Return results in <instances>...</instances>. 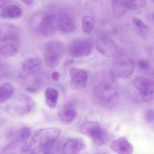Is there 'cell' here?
<instances>
[{
	"instance_id": "cell-1",
	"label": "cell",
	"mask_w": 154,
	"mask_h": 154,
	"mask_svg": "<svg viewBox=\"0 0 154 154\" xmlns=\"http://www.w3.org/2000/svg\"><path fill=\"white\" fill-rule=\"evenodd\" d=\"M20 46V34L18 28L11 24L1 27L0 52L4 58L14 56L17 54Z\"/></svg>"
},
{
	"instance_id": "cell-2",
	"label": "cell",
	"mask_w": 154,
	"mask_h": 154,
	"mask_svg": "<svg viewBox=\"0 0 154 154\" xmlns=\"http://www.w3.org/2000/svg\"><path fill=\"white\" fill-rule=\"evenodd\" d=\"M29 23L35 33L45 37L54 35L58 29V16L52 12L44 11L37 13L32 17Z\"/></svg>"
},
{
	"instance_id": "cell-3",
	"label": "cell",
	"mask_w": 154,
	"mask_h": 154,
	"mask_svg": "<svg viewBox=\"0 0 154 154\" xmlns=\"http://www.w3.org/2000/svg\"><path fill=\"white\" fill-rule=\"evenodd\" d=\"M61 130L58 128L48 127L39 129L34 133L29 147L33 154H39L58 140Z\"/></svg>"
},
{
	"instance_id": "cell-4",
	"label": "cell",
	"mask_w": 154,
	"mask_h": 154,
	"mask_svg": "<svg viewBox=\"0 0 154 154\" xmlns=\"http://www.w3.org/2000/svg\"><path fill=\"white\" fill-rule=\"evenodd\" d=\"M92 97L94 101L99 105L107 108L113 107L119 100L118 88L112 83H100L94 89Z\"/></svg>"
},
{
	"instance_id": "cell-5",
	"label": "cell",
	"mask_w": 154,
	"mask_h": 154,
	"mask_svg": "<svg viewBox=\"0 0 154 154\" xmlns=\"http://www.w3.org/2000/svg\"><path fill=\"white\" fill-rule=\"evenodd\" d=\"M65 47L60 40H52L47 43L43 48L45 63L49 68H56L64 54Z\"/></svg>"
},
{
	"instance_id": "cell-6",
	"label": "cell",
	"mask_w": 154,
	"mask_h": 154,
	"mask_svg": "<svg viewBox=\"0 0 154 154\" xmlns=\"http://www.w3.org/2000/svg\"><path fill=\"white\" fill-rule=\"evenodd\" d=\"M35 107V103L27 95L20 94L7 104V113L14 117H22L31 112Z\"/></svg>"
},
{
	"instance_id": "cell-7",
	"label": "cell",
	"mask_w": 154,
	"mask_h": 154,
	"mask_svg": "<svg viewBox=\"0 0 154 154\" xmlns=\"http://www.w3.org/2000/svg\"><path fill=\"white\" fill-rule=\"evenodd\" d=\"M80 132L91 139L94 145L103 146L109 141V136L107 132L102 128L99 122L90 121L81 125Z\"/></svg>"
},
{
	"instance_id": "cell-8",
	"label": "cell",
	"mask_w": 154,
	"mask_h": 154,
	"mask_svg": "<svg viewBox=\"0 0 154 154\" xmlns=\"http://www.w3.org/2000/svg\"><path fill=\"white\" fill-rule=\"evenodd\" d=\"M133 85L138 91L140 100L149 102L154 100V81L146 77L140 76L135 78Z\"/></svg>"
},
{
	"instance_id": "cell-9",
	"label": "cell",
	"mask_w": 154,
	"mask_h": 154,
	"mask_svg": "<svg viewBox=\"0 0 154 154\" xmlns=\"http://www.w3.org/2000/svg\"><path fill=\"white\" fill-rule=\"evenodd\" d=\"M135 67V62L131 58H119L114 63L111 74L113 77L126 79L133 73Z\"/></svg>"
},
{
	"instance_id": "cell-10",
	"label": "cell",
	"mask_w": 154,
	"mask_h": 154,
	"mask_svg": "<svg viewBox=\"0 0 154 154\" xmlns=\"http://www.w3.org/2000/svg\"><path fill=\"white\" fill-rule=\"evenodd\" d=\"M92 49V44L90 40L77 38L70 43L68 50L69 54L72 57H82L89 56Z\"/></svg>"
},
{
	"instance_id": "cell-11",
	"label": "cell",
	"mask_w": 154,
	"mask_h": 154,
	"mask_svg": "<svg viewBox=\"0 0 154 154\" xmlns=\"http://www.w3.org/2000/svg\"><path fill=\"white\" fill-rule=\"evenodd\" d=\"M5 135L11 142L16 140L26 141L31 136V130L26 125L18 124L7 129Z\"/></svg>"
},
{
	"instance_id": "cell-12",
	"label": "cell",
	"mask_w": 154,
	"mask_h": 154,
	"mask_svg": "<svg viewBox=\"0 0 154 154\" xmlns=\"http://www.w3.org/2000/svg\"><path fill=\"white\" fill-rule=\"evenodd\" d=\"M69 75L70 84L73 88L79 90L86 86L88 74L85 70L76 67H72L69 70Z\"/></svg>"
},
{
	"instance_id": "cell-13",
	"label": "cell",
	"mask_w": 154,
	"mask_h": 154,
	"mask_svg": "<svg viewBox=\"0 0 154 154\" xmlns=\"http://www.w3.org/2000/svg\"><path fill=\"white\" fill-rule=\"evenodd\" d=\"M96 45L100 54L108 57L115 55L118 52L117 44L112 38L108 37L100 38L96 41Z\"/></svg>"
},
{
	"instance_id": "cell-14",
	"label": "cell",
	"mask_w": 154,
	"mask_h": 154,
	"mask_svg": "<svg viewBox=\"0 0 154 154\" xmlns=\"http://www.w3.org/2000/svg\"><path fill=\"white\" fill-rule=\"evenodd\" d=\"M1 154H33L26 141H11L3 147Z\"/></svg>"
},
{
	"instance_id": "cell-15",
	"label": "cell",
	"mask_w": 154,
	"mask_h": 154,
	"mask_svg": "<svg viewBox=\"0 0 154 154\" xmlns=\"http://www.w3.org/2000/svg\"><path fill=\"white\" fill-rule=\"evenodd\" d=\"M58 29L64 33L68 34L75 29V22L72 14L67 11H61L58 16Z\"/></svg>"
},
{
	"instance_id": "cell-16",
	"label": "cell",
	"mask_w": 154,
	"mask_h": 154,
	"mask_svg": "<svg viewBox=\"0 0 154 154\" xmlns=\"http://www.w3.org/2000/svg\"><path fill=\"white\" fill-rule=\"evenodd\" d=\"M41 66L42 62L38 57L27 58L21 65L22 75L26 76L34 75L40 71Z\"/></svg>"
},
{
	"instance_id": "cell-17",
	"label": "cell",
	"mask_w": 154,
	"mask_h": 154,
	"mask_svg": "<svg viewBox=\"0 0 154 154\" xmlns=\"http://www.w3.org/2000/svg\"><path fill=\"white\" fill-rule=\"evenodd\" d=\"M85 147V142L82 139L79 138L70 139L66 141L63 145V154H78Z\"/></svg>"
},
{
	"instance_id": "cell-18",
	"label": "cell",
	"mask_w": 154,
	"mask_h": 154,
	"mask_svg": "<svg viewBox=\"0 0 154 154\" xmlns=\"http://www.w3.org/2000/svg\"><path fill=\"white\" fill-rule=\"evenodd\" d=\"M4 4L1 3V18L3 19H14L18 18L22 16V10L19 6L11 4L6 5L5 2L2 1Z\"/></svg>"
},
{
	"instance_id": "cell-19",
	"label": "cell",
	"mask_w": 154,
	"mask_h": 154,
	"mask_svg": "<svg viewBox=\"0 0 154 154\" xmlns=\"http://www.w3.org/2000/svg\"><path fill=\"white\" fill-rule=\"evenodd\" d=\"M110 148L118 154H133V146L125 137L112 141Z\"/></svg>"
},
{
	"instance_id": "cell-20",
	"label": "cell",
	"mask_w": 154,
	"mask_h": 154,
	"mask_svg": "<svg viewBox=\"0 0 154 154\" xmlns=\"http://www.w3.org/2000/svg\"><path fill=\"white\" fill-rule=\"evenodd\" d=\"M76 114V111L73 105L70 103H66L59 110L58 119L62 123L69 124L75 119Z\"/></svg>"
},
{
	"instance_id": "cell-21",
	"label": "cell",
	"mask_w": 154,
	"mask_h": 154,
	"mask_svg": "<svg viewBox=\"0 0 154 154\" xmlns=\"http://www.w3.org/2000/svg\"><path fill=\"white\" fill-rule=\"evenodd\" d=\"M47 105L50 109H54L57 105L59 92L55 88L48 87L45 92Z\"/></svg>"
},
{
	"instance_id": "cell-22",
	"label": "cell",
	"mask_w": 154,
	"mask_h": 154,
	"mask_svg": "<svg viewBox=\"0 0 154 154\" xmlns=\"http://www.w3.org/2000/svg\"><path fill=\"white\" fill-rule=\"evenodd\" d=\"M112 6L113 14L118 18H121L125 16L128 11L126 0L112 1Z\"/></svg>"
},
{
	"instance_id": "cell-23",
	"label": "cell",
	"mask_w": 154,
	"mask_h": 154,
	"mask_svg": "<svg viewBox=\"0 0 154 154\" xmlns=\"http://www.w3.org/2000/svg\"><path fill=\"white\" fill-rule=\"evenodd\" d=\"M14 88L10 83H4L0 86V103L6 102L13 95Z\"/></svg>"
},
{
	"instance_id": "cell-24",
	"label": "cell",
	"mask_w": 154,
	"mask_h": 154,
	"mask_svg": "<svg viewBox=\"0 0 154 154\" xmlns=\"http://www.w3.org/2000/svg\"><path fill=\"white\" fill-rule=\"evenodd\" d=\"M95 20L92 16H85L83 17L82 21V31L86 34L91 33L94 26Z\"/></svg>"
},
{
	"instance_id": "cell-25",
	"label": "cell",
	"mask_w": 154,
	"mask_h": 154,
	"mask_svg": "<svg viewBox=\"0 0 154 154\" xmlns=\"http://www.w3.org/2000/svg\"><path fill=\"white\" fill-rule=\"evenodd\" d=\"M132 23L136 26L139 33L142 36H145L149 30L148 26L140 19L134 17L132 19Z\"/></svg>"
},
{
	"instance_id": "cell-26",
	"label": "cell",
	"mask_w": 154,
	"mask_h": 154,
	"mask_svg": "<svg viewBox=\"0 0 154 154\" xmlns=\"http://www.w3.org/2000/svg\"><path fill=\"white\" fill-rule=\"evenodd\" d=\"M43 154H63V146H61L59 142L57 140L48 147L44 150Z\"/></svg>"
},
{
	"instance_id": "cell-27",
	"label": "cell",
	"mask_w": 154,
	"mask_h": 154,
	"mask_svg": "<svg viewBox=\"0 0 154 154\" xmlns=\"http://www.w3.org/2000/svg\"><path fill=\"white\" fill-rule=\"evenodd\" d=\"M126 1L128 10H135L144 8L146 5V1L142 0Z\"/></svg>"
},
{
	"instance_id": "cell-28",
	"label": "cell",
	"mask_w": 154,
	"mask_h": 154,
	"mask_svg": "<svg viewBox=\"0 0 154 154\" xmlns=\"http://www.w3.org/2000/svg\"><path fill=\"white\" fill-rule=\"evenodd\" d=\"M150 63L146 60H140L138 62V66L142 71H149L150 67Z\"/></svg>"
},
{
	"instance_id": "cell-29",
	"label": "cell",
	"mask_w": 154,
	"mask_h": 154,
	"mask_svg": "<svg viewBox=\"0 0 154 154\" xmlns=\"http://www.w3.org/2000/svg\"><path fill=\"white\" fill-rule=\"evenodd\" d=\"M145 120L147 122H154V111L152 109H148L145 113Z\"/></svg>"
},
{
	"instance_id": "cell-30",
	"label": "cell",
	"mask_w": 154,
	"mask_h": 154,
	"mask_svg": "<svg viewBox=\"0 0 154 154\" xmlns=\"http://www.w3.org/2000/svg\"><path fill=\"white\" fill-rule=\"evenodd\" d=\"M51 76H52V79L55 81H58L60 77V74L57 71H54V72H52L51 74Z\"/></svg>"
},
{
	"instance_id": "cell-31",
	"label": "cell",
	"mask_w": 154,
	"mask_h": 154,
	"mask_svg": "<svg viewBox=\"0 0 154 154\" xmlns=\"http://www.w3.org/2000/svg\"><path fill=\"white\" fill-rule=\"evenodd\" d=\"M21 2H23L24 4L26 5H31L33 4V3H34V2L33 1H30V0H27V1H26V0H25V1H22Z\"/></svg>"
},
{
	"instance_id": "cell-32",
	"label": "cell",
	"mask_w": 154,
	"mask_h": 154,
	"mask_svg": "<svg viewBox=\"0 0 154 154\" xmlns=\"http://www.w3.org/2000/svg\"><path fill=\"white\" fill-rule=\"evenodd\" d=\"M96 154H106V153H105V152H100V153H97Z\"/></svg>"
},
{
	"instance_id": "cell-33",
	"label": "cell",
	"mask_w": 154,
	"mask_h": 154,
	"mask_svg": "<svg viewBox=\"0 0 154 154\" xmlns=\"http://www.w3.org/2000/svg\"><path fill=\"white\" fill-rule=\"evenodd\" d=\"M153 3H154V1H153Z\"/></svg>"
}]
</instances>
